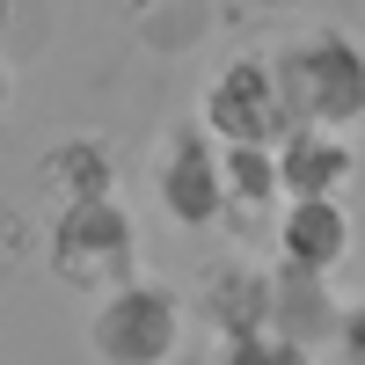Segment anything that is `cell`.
Listing matches in <instances>:
<instances>
[{
	"label": "cell",
	"instance_id": "cell-5",
	"mask_svg": "<svg viewBox=\"0 0 365 365\" xmlns=\"http://www.w3.org/2000/svg\"><path fill=\"white\" fill-rule=\"evenodd\" d=\"M197 125L220 146H285L299 132L292 110H285V88H278L270 51H234V58H220V66L205 73Z\"/></svg>",
	"mask_w": 365,
	"mask_h": 365
},
{
	"label": "cell",
	"instance_id": "cell-2",
	"mask_svg": "<svg viewBox=\"0 0 365 365\" xmlns=\"http://www.w3.org/2000/svg\"><path fill=\"white\" fill-rule=\"evenodd\" d=\"M44 263L66 292L88 299H110L146 278V256H139V220L125 212V197H103V205H66L51 212L44 227Z\"/></svg>",
	"mask_w": 365,
	"mask_h": 365
},
{
	"label": "cell",
	"instance_id": "cell-4",
	"mask_svg": "<svg viewBox=\"0 0 365 365\" xmlns=\"http://www.w3.org/2000/svg\"><path fill=\"white\" fill-rule=\"evenodd\" d=\"M146 190H154V212L182 234H205L227 220V146L197 125V110L161 125L154 161H146Z\"/></svg>",
	"mask_w": 365,
	"mask_h": 365
},
{
	"label": "cell",
	"instance_id": "cell-9",
	"mask_svg": "<svg viewBox=\"0 0 365 365\" xmlns=\"http://www.w3.org/2000/svg\"><path fill=\"white\" fill-rule=\"evenodd\" d=\"M278 175H285V205L344 197L351 175H358V139L351 132H307V125H299L278 146Z\"/></svg>",
	"mask_w": 365,
	"mask_h": 365
},
{
	"label": "cell",
	"instance_id": "cell-7",
	"mask_svg": "<svg viewBox=\"0 0 365 365\" xmlns=\"http://www.w3.org/2000/svg\"><path fill=\"white\" fill-rule=\"evenodd\" d=\"M270 249L292 270H314V278H336L358 249V220L344 197H314V205H285L278 227H270Z\"/></svg>",
	"mask_w": 365,
	"mask_h": 365
},
{
	"label": "cell",
	"instance_id": "cell-10",
	"mask_svg": "<svg viewBox=\"0 0 365 365\" xmlns=\"http://www.w3.org/2000/svg\"><path fill=\"white\" fill-rule=\"evenodd\" d=\"M197 314L212 329V344H241V336H270V270L256 263H220L205 278Z\"/></svg>",
	"mask_w": 365,
	"mask_h": 365
},
{
	"label": "cell",
	"instance_id": "cell-6",
	"mask_svg": "<svg viewBox=\"0 0 365 365\" xmlns=\"http://www.w3.org/2000/svg\"><path fill=\"white\" fill-rule=\"evenodd\" d=\"M344 307H351V299L336 292V278H314V270L270 263V336L299 344L307 358H314V351H336Z\"/></svg>",
	"mask_w": 365,
	"mask_h": 365
},
{
	"label": "cell",
	"instance_id": "cell-11",
	"mask_svg": "<svg viewBox=\"0 0 365 365\" xmlns=\"http://www.w3.org/2000/svg\"><path fill=\"white\" fill-rule=\"evenodd\" d=\"M285 212V175H278V146H227V227L234 220H270Z\"/></svg>",
	"mask_w": 365,
	"mask_h": 365
},
{
	"label": "cell",
	"instance_id": "cell-13",
	"mask_svg": "<svg viewBox=\"0 0 365 365\" xmlns=\"http://www.w3.org/2000/svg\"><path fill=\"white\" fill-rule=\"evenodd\" d=\"M336 365H365V299L344 307V336H336Z\"/></svg>",
	"mask_w": 365,
	"mask_h": 365
},
{
	"label": "cell",
	"instance_id": "cell-3",
	"mask_svg": "<svg viewBox=\"0 0 365 365\" xmlns=\"http://www.w3.org/2000/svg\"><path fill=\"white\" fill-rule=\"evenodd\" d=\"M182 336H190V299L168 278H139L125 292H110L88 307L81 344L96 365H175Z\"/></svg>",
	"mask_w": 365,
	"mask_h": 365
},
{
	"label": "cell",
	"instance_id": "cell-1",
	"mask_svg": "<svg viewBox=\"0 0 365 365\" xmlns=\"http://www.w3.org/2000/svg\"><path fill=\"white\" fill-rule=\"evenodd\" d=\"M263 51L278 66L292 125H307V132H358L365 125V29L314 15V22H292Z\"/></svg>",
	"mask_w": 365,
	"mask_h": 365
},
{
	"label": "cell",
	"instance_id": "cell-8",
	"mask_svg": "<svg viewBox=\"0 0 365 365\" xmlns=\"http://www.w3.org/2000/svg\"><path fill=\"white\" fill-rule=\"evenodd\" d=\"M37 182H44L51 212H66V205H103V197H117V146H110L103 132H73V139L44 146Z\"/></svg>",
	"mask_w": 365,
	"mask_h": 365
},
{
	"label": "cell",
	"instance_id": "cell-12",
	"mask_svg": "<svg viewBox=\"0 0 365 365\" xmlns=\"http://www.w3.org/2000/svg\"><path fill=\"white\" fill-rule=\"evenodd\" d=\"M212 365H307V351L285 336H241V344H212Z\"/></svg>",
	"mask_w": 365,
	"mask_h": 365
}]
</instances>
